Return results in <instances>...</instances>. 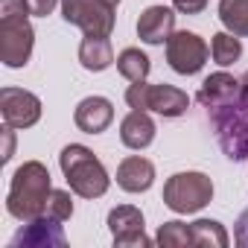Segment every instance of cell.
I'll return each instance as SVG.
<instances>
[{"label":"cell","instance_id":"obj_1","mask_svg":"<svg viewBox=\"0 0 248 248\" xmlns=\"http://www.w3.org/2000/svg\"><path fill=\"white\" fill-rule=\"evenodd\" d=\"M50 193H53L50 170L41 161H27L12 175L9 196H6V210H9V216H15L21 222H30L35 216H44V207H47Z\"/></svg>","mask_w":248,"mask_h":248},{"label":"cell","instance_id":"obj_2","mask_svg":"<svg viewBox=\"0 0 248 248\" xmlns=\"http://www.w3.org/2000/svg\"><path fill=\"white\" fill-rule=\"evenodd\" d=\"M59 167L67 178V187L82 199H99L111 187V178H108L102 161L82 143L64 146L59 155Z\"/></svg>","mask_w":248,"mask_h":248},{"label":"cell","instance_id":"obj_3","mask_svg":"<svg viewBox=\"0 0 248 248\" xmlns=\"http://www.w3.org/2000/svg\"><path fill=\"white\" fill-rule=\"evenodd\" d=\"M210 123L216 129V140L222 146V152L231 161H245L248 158V102H231L225 108L207 111Z\"/></svg>","mask_w":248,"mask_h":248},{"label":"cell","instance_id":"obj_4","mask_svg":"<svg viewBox=\"0 0 248 248\" xmlns=\"http://www.w3.org/2000/svg\"><path fill=\"white\" fill-rule=\"evenodd\" d=\"M213 199V181L204 172H175L164 184V204L172 213H196Z\"/></svg>","mask_w":248,"mask_h":248},{"label":"cell","instance_id":"obj_5","mask_svg":"<svg viewBox=\"0 0 248 248\" xmlns=\"http://www.w3.org/2000/svg\"><path fill=\"white\" fill-rule=\"evenodd\" d=\"M35 47V30L30 15L0 18V62L6 67H24Z\"/></svg>","mask_w":248,"mask_h":248},{"label":"cell","instance_id":"obj_6","mask_svg":"<svg viewBox=\"0 0 248 248\" xmlns=\"http://www.w3.org/2000/svg\"><path fill=\"white\" fill-rule=\"evenodd\" d=\"M114 12L117 9L105 0H62V18L79 27L85 35H111Z\"/></svg>","mask_w":248,"mask_h":248},{"label":"cell","instance_id":"obj_7","mask_svg":"<svg viewBox=\"0 0 248 248\" xmlns=\"http://www.w3.org/2000/svg\"><path fill=\"white\" fill-rule=\"evenodd\" d=\"M207 53H210L207 44H204L196 32H187V30L172 32L170 41H167V62H170V67H172L175 73H181V76L199 73V70L204 67V62H207Z\"/></svg>","mask_w":248,"mask_h":248},{"label":"cell","instance_id":"obj_8","mask_svg":"<svg viewBox=\"0 0 248 248\" xmlns=\"http://www.w3.org/2000/svg\"><path fill=\"white\" fill-rule=\"evenodd\" d=\"M0 114L12 129H30L41 120V99L24 88H3L0 91Z\"/></svg>","mask_w":248,"mask_h":248},{"label":"cell","instance_id":"obj_9","mask_svg":"<svg viewBox=\"0 0 248 248\" xmlns=\"http://www.w3.org/2000/svg\"><path fill=\"white\" fill-rule=\"evenodd\" d=\"M108 228L114 233V245L117 248H146L152 245V239L143 233V213L132 204H120L108 213Z\"/></svg>","mask_w":248,"mask_h":248},{"label":"cell","instance_id":"obj_10","mask_svg":"<svg viewBox=\"0 0 248 248\" xmlns=\"http://www.w3.org/2000/svg\"><path fill=\"white\" fill-rule=\"evenodd\" d=\"M67 242L62 222L50 219V216H35L30 219L9 242V248H62Z\"/></svg>","mask_w":248,"mask_h":248},{"label":"cell","instance_id":"obj_11","mask_svg":"<svg viewBox=\"0 0 248 248\" xmlns=\"http://www.w3.org/2000/svg\"><path fill=\"white\" fill-rule=\"evenodd\" d=\"M242 99V82L233 79L231 73H210L202 88H199V102L207 108V111H216V108H225L231 102H239Z\"/></svg>","mask_w":248,"mask_h":248},{"label":"cell","instance_id":"obj_12","mask_svg":"<svg viewBox=\"0 0 248 248\" xmlns=\"http://www.w3.org/2000/svg\"><path fill=\"white\" fill-rule=\"evenodd\" d=\"M73 123L79 126V132L85 135H102L111 123H114V105L105 96H85L76 111H73Z\"/></svg>","mask_w":248,"mask_h":248},{"label":"cell","instance_id":"obj_13","mask_svg":"<svg viewBox=\"0 0 248 248\" xmlns=\"http://www.w3.org/2000/svg\"><path fill=\"white\" fill-rule=\"evenodd\" d=\"M175 32V12L167 6H146L138 18V35L146 44H164Z\"/></svg>","mask_w":248,"mask_h":248},{"label":"cell","instance_id":"obj_14","mask_svg":"<svg viewBox=\"0 0 248 248\" xmlns=\"http://www.w3.org/2000/svg\"><path fill=\"white\" fill-rule=\"evenodd\" d=\"M190 108V96L175 85H146V111L161 117H181Z\"/></svg>","mask_w":248,"mask_h":248},{"label":"cell","instance_id":"obj_15","mask_svg":"<svg viewBox=\"0 0 248 248\" xmlns=\"http://www.w3.org/2000/svg\"><path fill=\"white\" fill-rule=\"evenodd\" d=\"M155 181V164L149 158L132 155L117 167V184L126 193H146Z\"/></svg>","mask_w":248,"mask_h":248},{"label":"cell","instance_id":"obj_16","mask_svg":"<svg viewBox=\"0 0 248 248\" xmlns=\"http://www.w3.org/2000/svg\"><path fill=\"white\" fill-rule=\"evenodd\" d=\"M120 140L123 146H129V149H146L152 140H155V120L146 114V111H135L123 117L120 123Z\"/></svg>","mask_w":248,"mask_h":248},{"label":"cell","instance_id":"obj_17","mask_svg":"<svg viewBox=\"0 0 248 248\" xmlns=\"http://www.w3.org/2000/svg\"><path fill=\"white\" fill-rule=\"evenodd\" d=\"M79 64L91 73H99L114 64V47L108 35H85L79 44Z\"/></svg>","mask_w":248,"mask_h":248},{"label":"cell","instance_id":"obj_18","mask_svg":"<svg viewBox=\"0 0 248 248\" xmlns=\"http://www.w3.org/2000/svg\"><path fill=\"white\" fill-rule=\"evenodd\" d=\"M117 70H120V76H126L129 82H146V76L152 70V62L138 47H126L117 56Z\"/></svg>","mask_w":248,"mask_h":248},{"label":"cell","instance_id":"obj_19","mask_svg":"<svg viewBox=\"0 0 248 248\" xmlns=\"http://www.w3.org/2000/svg\"><path fill=\"white\" fill-rule=\"evenodd\" d=\"M219 21L228 32L245 38L248 35V0H219Z\"/></svg>","mask_w":248,"mask_h":248},{"label":"cell","instance_id":"obj_20","mask_svg":"<svg viewBox=\"0 0 248 248\" xmlns=\"http://www.w3.org/2000/svg\"><path fill=\"white\" fill-rule=\"evenodd\" d=\"M190 236H193V245L199 248H225L231 239H228V231L216 222V219H199L190 225Z\"/></svg>","mask_w":248,"mask_h":248},{"label":"cell","instance_id":"obj_21","mask_svg":"<svg viewBox=\"0 0 248 248\" xmlns=\"http://www.w3.org/2000/svg\"><path fill=\"white\" fill-rule=\"evenodd\" d=\"M210 56H213V62L219 67H228V64L239 62V56H242L239 35H233V32H216L213 41H210Z\"/></svg>","mask_w":248,"mask_h":248},{"label":"cell","instance_id":"obj_22","mask_svg":"<svg viewBox=\"0 0 248 248\" xmlns=\"http://www.w3.org/2000/svg\"><path fill=\"white\" fill-rule=\"evenodd\" d=\"M158 245L164 248H181V245H193V236H190V225L184 222H164L158 228V236H155Z\"/></svg>","mask_w":248,"mask_h":248},{"label":"cell","instance_id":"obj_23","mask_svg":"<svg viewBox=\"0 0 248 248\" xmlns=\"http://www.w3.org/2000/svg\"><path fill=\"white\" fill-rule=\"evenodd\" d=\"M73 193V190H70ZM67 190H53L50 199H47V207H44V216L56 219V222H67L73 216V199H70Z\"/></svg>","mask_w":248,"mask_h":248},{"label":"cell","instance_id":"obj_24","mask_svg":"<svg viewBox=\"0 0 248 248\" xmlns=\"http://www.w3.org/2000/svg\"><path fill=\"white\" fill-rule=\"evenodd\" d=\"M12 15H30L27 0H0V18H12Z\"/></svg>","mask_w":248,"mask_h":248},{"label":"cell","instance_id":"obj_25","mask_svg":"<svg viewBox=\"0 0 248 248\" xmlns=\"http://www.w3.org/2000/svg\"><path fill=\"white\" fill-rule=\"evenodd\" d=\"M172 6L181 15H199V12H204L207 0H172Z\"/></svg>","mask_w":248,"mask_h":248},{"label":"cell","instance_id":"obj_26","mask_svg":"<svg viewBox=\"0 0 248 248\" xmlns=\"http://www.w3.org/2000/svg\"><path fill=\"white\" fill-rule=\"evenodd\" d=\"M27 6H30V15H35V18H47V15L59 6V0H27Z\"/></svg>","mask_w":248,"mask_h":248},{"label":"cell","instance_id":"obj_27","mask_svg":"<svg viewBox=\"0 0 248 248\" xmlns=\"http://www.w3.org/2000/svg\"><path fill=\"white\" fill-rule=\"evenodd\" d=\"M233 239H236V245H242V248H248V207L239 213V219H236V228H233Z\"/></svg>","mask_w":248,"mask_h":248},{"label":"cell","instance_id":"obj_28","mask_svg":"<svg viewBox=\"0 0 248 248\" xmlns=\"http://www.w3.org/2000/svg\"><path fill=\"white\" fill-rule=\"evenodd\" d=\"M3 138H6V149H3V164H6V161L15 155V129L6 126V129H3Z\"/></svg>","mask_w":248,"mask_h":248},{"label":"cell","instance_id":"obj_29","mask_svg":"<svg viewBox=\"0 0 248 248\" xmlns=\"http://www.w3.org/2000/svg\"><path fill=\"white\" fill-rule=\"evenodd\" d=\"M239 82H242V99L248 102V70H245V76H242Z\"/></svg>","mask_w":248,"mask_h":248},{"label":"cell","instance_id":"obj_30","mask_svg":"<svg viewBox=\"0 0 248 248\" xmlns=\"http://www.w3.org/2000/svg\"><path fill=\"white\" fill-rule=\"evenodd\" d=\"M105 3H108V6H114V9H117V6H120V0H105Z\"/></svg>","mask_w":248,"mask_h":248}]
</instances>
